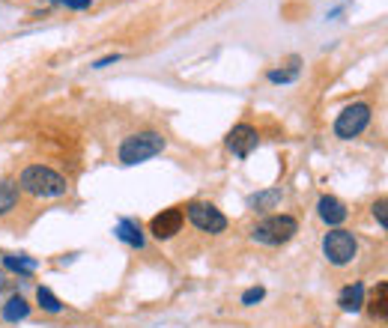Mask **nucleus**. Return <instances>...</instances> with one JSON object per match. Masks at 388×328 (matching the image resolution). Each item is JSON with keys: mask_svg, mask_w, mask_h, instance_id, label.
<instances>
[{"mask_svg": "<svg viewBox=\"0 0 388 328\" xmlns=\"http://www.w3.org/2000/svg\"><path fill=\"white\" fill-rule=\"evenodd\" d=\"M317 215L323 218V224H328V227H341L344 221H346V206L337 200V197H332V194H323L320 200H317Z\"/></svg>", "mask_w": 388, "mask_h": 328, "instance_id": "obj_9", "label": "nucleus"}, {"mask_svg": "<svg viewBox=\"0 0 388 328\" xmlns=\"http://www.w3.org/2000/svg\"><path fill=\"white\" fill-rule=\"evenodd\" d=\"M36 260H30V257H15V254H3V268L9 272H15L18 277H30L36 272Z\"/></svg>", "mask_w": 388, "mask_h": 328, "instance_id": "obj_15", "label": "nucleus"}, {"mask_svg": "<svg viewBox=\"0 0 388 328\" xmlns=\"http://www.w3.org/2000/svg\"><path fill=\"white\" fill-rule=\"evenodd\" d=\"M371 316H373V320H380V322H385V316H388V284L385 281H380V284H376V290H373Z\"/></svg>", "mask_w": 388, "mask_h": 328, "instance_id": "obj_16", "label": "nucleus"}, {"mask_svg": "<svg viewBox=\"0 0 388 328\" xmlns=\"http://www.w3.org/2000/svg\"><path fill=\"white\" fill-rule=\"evenodd\" d=\"M371 116H373V107L367 102L346 105L335 119V137H341V141H353V137H358L367 126H371Z\"/></svg>", "mask_w": 388, "mask_h": 328, "instance_id": "obj_5", "label": "nucleus"}, {"mask_svg": "<svg viewBox=\"0 0 388 328\" xmlns=\"http://www.w3.org/2000/svg\"><path fill=\"white\" fill-rule=\"evenodd\" d=\"M281 197H284V194H281V188H269V191L254 194L248 203H251L254 209H260V212H266V209H275L278 203H281Z\"/></svg>", "mask_w": 388, "mask_h": 328, "instance_id": "obj_17", "label": "nucleus"}, {"mask_svg": "<svg viewBox=\"0 0 388 328\" xmlns=\"http://www.w3.org/2000/svg\"><path fill=\"white\" fill-rule=\"evenodd\" d=\"M185 215H188V221H192L201 233L218 236V233H224V230H227V218H224V212H221L218 206H212V203L194 200V203H188V206H185Z\"/></svg>", "mask_w": 388, "mask_h": 328, "instance_id": "obj_6", "label": "nucleus"}, {"mask_svg": "<svg viewBox=\"0 0 388 328\" xmlns=\"http://www.w3.org/2000/svg\"><path fill=\"white\" fill-rule=\"evenodd\" d=\"M323 257L332 266H350L358 257V239L344 227H335L323 236Z\"/></svg>", "mask_w": 388, "mask_h": 328, "instance_id": "obj_4", "label": "nucleus"}, {"mask_svg": "<svg viewBox=\"0 0 388 328\" xmlns=\"http://www.w3.org/2000/svg\"><path fill=\"white\" fill-rule=\"evenodd\" d=\"M337 304H341L344 313H358L364 307V284L362 281L346 284L341 290V295H337Z\"/></svg>", "mask_w": 388, "mask_h": 328, "instance_id": "obj_10", "label": "nucleus"}, {"mask_svg": "<svg viewBox=\"0 0 388 328\" xmlns=\"http://www.w3.org/2000/svg\"><path fill=\"white\" fill-rule=\"evenodd\" d=\"M18 200H22V188H18V182L3 179V182H0V218L12 212V209L18 206Z\"/></svg>", "mask_w": 388, "mask_h": 328, "instance_id": "obj_12", "label": "nucleus"}, {"mask_svg": "<svg viewBox=\"0 0 388 328\" xmlns=\"http://www.w3.org/2000/svg\"><path fill=\"white\" fill-rule=\"evenodd\" d=\"M296 233H298V221L293 215H269L260 224H254L251 239L260 245H269V248H281L290 242Z\"/></svg>", "mask_w": 388, "mask_h": 328, "instance_id": "obj_3", "label": "nucleus"}, {"mask_svg": "<svg viewBox=\"0 0 388 328\" xmlns=\"http://www.w3.org/2000/svg\"><path fill=\"white\" fill-rule=\"evenodd\" d=\"M114 233H117L119 242H126L128 248H137V251H141V248L146 245V236H144V230H141V224L132 221V218H119V224H117Z\"/></svg>", "mask_w": 388, "mask_h": 328, "instance_id": "obj_11", "label": "nucleus"}, {"mask_svg": "<svg viewBox=\"0 0 388 328\" xmlns=\"http://www.w3.org/2000/svg\"><path fill=\"white\" fill-rule=\"evenodd\" d=\"M3 286H6V277H3V272H0V290H3Z\"/></svg>", "mask_w": 388, "mask_h": 328, "instance_id": "obj_23", "label": "nucleus"}, {"mask_svg": "<svg viewBox=\"0 0 388 328\" xmlns=\"http://www.w3.org/2000/svg\"><path fill=\"white\" fill-rule=\"evenodd\" d=\"M117 60H123V54H105L102 60H96V63H93V69H105V66L117 63Z\"/></svg>", "mask_w": 388, "mask_h": 328, "instance_id": "obj_22", "label": "nucleus"}, {"mask_svg": "<svg viewBox=\"0 0 388 328\" xmlns=\"http://www.w3.org/2000/svg\"><path fill=\"white\" fill-rule=\"evenodd\" d=\"M165 146H167V137L162 132H135V135L123 137V144L117 149V158H119V164L135 167V164H144L149 158L162 155Z\"/></svg>", "mask_w": 388, "mask_h": 328, "instance_id": "obj_2", "label": "nucleus"}, {"mask_svg": "<svg viewBox=\"0 0 388 328\" xmlns=\"http://www.w3.org/2000/svg\"><path fill=\"white\" fill-rule=\"evenodd\" d=\"M36 302H39V307H42L45 313H63V302H60L48 286H39L36 290Z\"/></svg>", "mask_w": 388, "mask_h": 328, "instance_id": "obj_18", "label": "nucleus"}, {"mask_svg": "<svg viewBox=\"0 0 388 328\" xmlns=\"http://www.w3.org/2000/svg\"><path fill=\"white\" fill-rule=\"evenodd\" d=\"M224 144H227V149H230V153H233L236 158H248L257 146H260V135H257V128H254V126L239 123V126H233L230 132H227Z\"/></svg>", "mask_w": 388, "mask_h": 328, "instance_id": "obj_7", "label": "nucleus"}, {"mask_svg": "<svg viewBox=\"0 0 388 328\" xmlns=\"http://www.w3.org/2000/svg\"><path fill=\"white\" fill-rule=\"evenodd\" d=\"M263 298H266V290H263V286H251V290L242 293V304L251 307V304H257V302H263Z\"/></svg>", "mask_w": 388, "mask_h": 328, "instance_id": "obj_19", "label": "nucleus"}, {"mask_svg": "<svg viewBox=\"0 0 388 328\" xmlns=\"http://www.w3.org/2000/svg\"><path fill=\"white\" fill-rule=\"evenodd\" d=\"M183 209H162L153 221H149V233H153L158 242H167V239H174L179 230H183Z\"/></svg>", "mask_w": 388, "mask_h": 328, "instance_id": "obj_8", "label": "nucleus"}, {"mask_svg": "<svg viewBox=\"0 0 388 328\" xmlns=\"http://www.w3.org/2000/svg\"><path fill=\"white\" fill-rule=\"evenodd\" d=\"M51 3H60L66 9H90L93 6V0H51Z\"/></svg>", "mask_w": 388, "mask_h": 328, "instance_id": "obj_21", "label": "nucleus"}, {"mask_svg": "<svg viewBox=\"0 0 388 328\" xmlns=\"http://www.w3.org/2000/svg\"><path fill=\"white\" fill-rule=\"evenodd\" d=\"M3 320L6 322H24L27 316H30V304H27V298H22V295H12L9 302L3 304Z\"/></svg>", "mask_w": 388, "mask_h": 328, "instance_id": "obj_14", "label": "nucleus"}, {"mask_svg": "<svg viewBox=\"0 0 388 328\" xmlns=\"http://www.w3.org/2000/svg\"><path fill=\"white\" fill-rule=\"evenodd\" d=\"M298 72H302V57H290V60H287V66L272 69L266 78L272 84H293L296 78H298Z\"/></svg>", "mask_w": 388, "mask_h": 328, "instance_id": "obj_13", "label": "nucleus"}, {"mask_svg": "<svg viewBox=\"0 0 388 328\" xmlns=\"http://www.w3.org/2000/svg\"><path fill=\"white\" fill-rule=\"evenodd\" d=\"M18 188L27 191L30 197H42V200H54V197H63L69 191V179L60 176L57 171L45 164H30L18 176Z\"/></svg>", "mask_w": 388, "mask_h": 328, "instance_id": "obj_1", "label": "nucleus"}, {"mask_svg": "<svg viewBox=\"0 0 388 328\" xmlns=\"http://www.w3.org/2000/svg\"><path fill=\"white\" fill-rule=\"evenodd\" d=\"M385 209H388V203H385V197H380V200L373 203V209H371V212H373V218H376V221H380V227H382V230H385V227H388V212H385Z\"/></svg>", "mask_w": 388, "mask_h": 328, "instance_id": "obj_20", "label": "nucleus"}]
</instances>
